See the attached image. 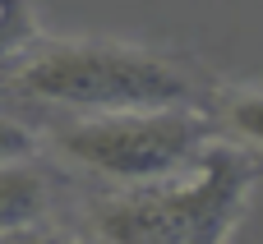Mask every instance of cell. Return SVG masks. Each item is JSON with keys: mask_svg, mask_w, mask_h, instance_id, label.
I'll list each match as a JSON object with an SVG mask.
<instances>
[{"mask_svg": "<svg viewBox=\"0 0 263 244\" xmlns=\"http://www.w3.org/2000/svg\"><path fill=\"white\" fill-rule=\"evenodd\" d=\"M9 83L42 106H60L79 115L199 106V88L180 65L120 42L32 46L23 60L9 65Z\"/></svg>", "mask_w": 263, "mask_h": 244, "instance_id": "1", "label": "cell"}, {"mask_svg": "<svg viewBox=\"0 0 263 244\" xmlns=\"http://www.w3.org/2000/svg\"><path fill=\"white\" fill-rule=\"evenodd\" d=\"M263 166L250 148L213 143L208 157L162 185L120 189L97 203L102 244H227Z\"/></svg>", "mask_w": 263, "mask_h": 244, "instance_id": "2", "label": "cell"}, {"mask_svg": "<svg viewBox=\"0 0 263 244\" xmlns=\"http://www.w3.org/2000/svg\"><path fill=\"white\" fill-rule=\"evenodd\" d=\"M217 115L199 106H162V111H116V115H79L55 129V148L97 180L120 189L162 185L194 171L217 143Z\"/></svg>", "mask_w": 263, "mask_h": 244, "instance_id": "3", "label": "cell"}, {"mask_svg": "<svg viewBox=\"0 0 263 244\" xmlns=\"http://www.w3.org/2000/svg\"><path fill=\"white\" fill-rule=\"evenodd\" d=\"M46 217H51V175L37 166V157L0 161V235L46 226Z\"/></svg>", "mask_w": 263, "mask_h": 244, "instance_id": "4", "label": "cell"}, {"mask_svg": "<svg viewBox=\"0 0 263 244\" xmlns=\"http://www.w3.org/2000/svg\"><path fill=\"white\" fill-rule=\"evenodd\" d=\"M213 115H217L222 134H231L240 148L263 152V92H227Z\"/></svg>", "mask_w": 263, "mask_h": 244, "instance_id": "5", "label": "cell"}, {"mask_svg": "<svg viewBox=\"0 0 263 244\" xmlns=\"http://www.w3.org/2000/svg\"><path fill=\"white\" fill-rule=\"evenodd\" d=\"M37 46V9L32 0H0V69L23 60Z\"/></svg>", "mask_w": 263, "mask_h": 244, "instance_id": "6", "label": "cell"}, {"mask_svg": "<svg viewBox=\"0 0 263 244\" xmlns=\"http://www.w3.org/2000/svg\"><path fill=\"white\" fill-rule=\"evenodd\" d=\"M32 152H37L32 129H28V125H18L14 115H5V111H0V161H9V157H32Z\"/></svg>", "mask_w": 263, "mask_h": 244, "instance_id": "7", "label": "cell"}, {"mask_svg": "<svg viewBox=\"0 0 263 244\" xmlns=\"http://www.w3.org/2000/svg\"><path fill=\"white\" fill-rule=\"evenodd\" d=\"M0 244H74V240L60 235V231H51V226H28V231H9V235H0Z\"/></svg>", "mask_w": 263, "mask_h": 244, "instance_id": "8", "label": "cell"}]
</instances>
